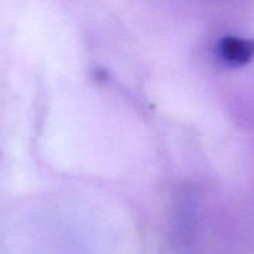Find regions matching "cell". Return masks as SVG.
Returning a JSON list of instances; mask_svg holds the SVG:
<instances>
[{
  "instance_id": "1",
  "label": "cell",
  "mask_w": 254,
  "mask_h": 254,
  "mask_svg": "<svg viewBox=\"0 0 254 254\" xmlns=\"http://www.w3.org/2000/svg\"><path fill=\"white\" fill-rule=\"evenodd\" d=\"M220 55L227 64L243 66L254 59V40L226 36L220 42Z\"/></svg>"
}]
</instances>
